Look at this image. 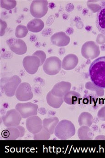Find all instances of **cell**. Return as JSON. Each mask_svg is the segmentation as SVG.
Here are the masks:
<instances>
[{
    "instance_id": "obj_22",
    "label": "cell",
    "mask_w": 105,
    "mask_h": 158,
    "mask_svg": "<svg viewBox=\"0 0 105 158\" xmlns=\"http://www.w3.org/2000/svg\"><path fill=\"white\" fill-rule=\"evenodd\" d=\"M93 135V132L89 127L83 126L78 129V136L81 140H92Z\"/></svg>"
},
{
    "instance_id": "obj_17",
    "label": "cell",
    "mask_w": 105,
    "mask_h": 158,
    "mask_svg": "<svg viewBox=\"0 0 105 158\" xmlns=\"http://www.w3.org/2000/svg\"><path fill=\"white\" fill-rule=\"evenodd\" d=\"M59 122V118L56 117L45 118L43 120V128L51 135H53Z\"/></svg>"
},
{
    "instance_id": "obj_21",
    "label": "cell",
    "mask_w": 105,
    "mask_h": 158,
    "mask_svg": "<svg viewBox=\"0 0 105 158\" xmlns=\"http://www.w3.org/2000/svg\"><path fill=\"white\" fill-rule=\"evenodd\" d=\"M46 100L49 106L55 109L60 108L64 102L63 98H59L53 96L51 91L48 92L47 95Z\"/></svg>"
},
{
    "instance_id": "obj_12",
    "label": "cell",
    "mask_w": 105,
    "mask_h": 158,
    "mask_svg": "<svg viewBox=\"0 0 105 158\" xmlns=\"http://www.w3.org/2000/svg\"><path fill=\"white\" fill-rule=\"evenodd\" d=\"M26 127L31 134H37L43 128V120L38 116H32L27 118Z\"/></svg>"
},
{
    "instance_id": "obj_16",
    "label": "cell",
    "mask_w": 105,
    "mask_h": 158,
    "mask_svg": "<svg viewBox=\"0 0 105 158\" xmlns=\"http://www.w3.org/2000/svg\"><path fill=\"white\" fill-rule=\"evenodd\" d=\"M96 26L99 32L105 35V4L101 7L96 14Z\"/></svg>"
},
{
    "instance_id": "obj_10",
    "label": "cell",
    "mask_w": 105,
    "mask_h": 158,
    "mask_svg": "<svg viewBox=\"0 0 105 158\" xmlns=\"http://www.w3.org/2000/svg\"><path fill=\"white\" fill-rule=\"evenodd\" d=\"M22 80L20 78L16 75L7 78L3 86V89L6 95L8 97L14 96Z\"/></svg>"
},
{
    "instance_id": "obj_19",
    "label": "cell",
    "mask_w": 105,
    "mask_h": 158,
    "mask_svg": "<svg viewBox=\"0 0 105 158\" xmlns=\"http://www.w3.org/2000/svg\"><path fill=\"white\" fill-rule=\"evenodd\" d=\"M44 27V22L40 19H34L27 23V27L28 31L32 33L41 32Z\"/></svg>"
},
{
    "instance_id": "obj_15",
    "label": "cell",
    "mask_w": 105,
    "mask_h": 158,
    "mask_svg": "<svg viewBox=\"0 0 105 158\" xmlns=\"http://www.w3.org/2000/svg\"><path fill=\"white\" fill-rule=\"evenodd\" d=\"M79 63L78 57L73 54L67 55L62 61V68L66 70H72L76 67Z\"/></svg>"
},
{
    "instance_id": "obj_11",
    "label": "cell",
    "mask_w": 105,
    "mask_h": 158,
    "mask_svg": "<svg viewBox=\"0 0 105 158\" xmlns=\"http://www.w3.org/2000/svg\"><path fill=\"white\" fill-rule=\"evenodd\" d=\"M10 50L18 55H23L27 51V46L25 42L21 39L11 38L6 41Z\"/></svg>"
},
{
    "instance_id": "obj_5",
    "label": "cell",
    "mask_w": 105,
    "mask_h": 158,
    "mask_svg": "<svg viewBox=\"0 0 105 158\" xmlns=\"http://www.w3.org/2000/svg\"><path fill=\"white\" fill-rule=\"evenodd\" d=\"M39 106L31 102L18 103L15 109L19 113L23 118H27L32 116H37Z\"/></svg>"
},
{
    "instance_id": "obj_26",
    "label": "cell",
    "mask_w": 105,
    "mask_h": 158,
    "mask_svg": "<svg viewBox=\"0 0 105 158\" xmlns=\"http://www.w3.org/2000/svg\"><path fill=\"white\" fill-rule=\"evenodd\" d=\"M0 2H1V7L6 10H9L13 9L17 5V2L14 0H10V1L1 0Z\"/></svg>"
},
{
    "instance_id": "obj_13",
    "label": "cell",
    "mask_w": 105,
    "mask_h": 158,
    "mask_svg": "<svg viewBox=\"0 0 105 158\" xmlns=\"http://www.w3.org/2000/svg\"><path fill=\"white\" fill-rule=\"evenodd\" d=\"M71 84L69 82L62 81L57 83L52 87L51 90L53 96L59 98H64V96L70 91Z\"/></svg>"
},
{
    "instance_id": "obj_9",
    "label": "cell",
    "mask_w": 105,
    "mask_h": 158,
    "mask_svg": "<svg viewBox=\"0 0 105 158\" xmlns=\"http://www.w3.org/2000/svg\"><path fill=\"white\" fill-rule=\"evenodd\" d=\"M15 96L19 101H28L31 100L33 94L30 85L27 82L21 83L16 90Z\"/></svg>"
},
{
    "instance_id": "obj_7",
    "label": "cell",
    "mask_w": 105,
    "mask_h": 158,
    "mask_svg": "<svg viewBox=\"0 0 105 158\" xmlns=\"http://www.w3.org/2000/svg\"><path fill=\"white\" fill-rule=\"evenodd\" d=\"M22 119L20 114L16 109L9 110L2 117L3 124L7 127H17L19 125Z\"/></svg>"
},
{
    "instance_id": "obj_3",
    "label": "cell",
    "mask_w": 105,
    "mask_h": 158,
    "mask_svg": "<svg viewBox=\"0 0 105 158\" xmlns=\"http://www.w3.org/2000/svg\"><path fill=\"white\" fill-rule=\"evenodd\" d=\"M44 72L49 76H54L61 69L62 61L58 57L51 56L47 58L43 65Z\"/></svg>"
},
{
    "instance_id": "obj_23",
    "label": "cell",
    "mask_w": 105,
    "mask_h": 158,
    "mask_svg": "<svg viewBox=\"0 0 105 158\" xmlns=\"http://www.w3.org/2000/svg\"><path fill=\"white\" fill-rule=\"evenodd\" d=\"M93 116L88 112H83L78 118V123L80 127L86 126L90 127L93 123Z\"/></svg>"
},
{
    "instance_id": "obj_31",
    "label": "cell",
    "mask_w": 105,
    "mask_h": 158,
    "mask_svg": "<svg viewBox=\"0 0 105 158\" xmlns=\"http://www.w3.org/2000/svg\"><path fill=\"white\" fill-rule=\"evenodd\" d=\"M17 128L19 130L20 132V138H22L25 135V129L22 126H18L17 127Z\"/></svg>"
},
{
    "instance_id": "obj_1",
    "label": "cell",
    "mask_w": 105,
    "mask_h": 158,
    "mask_svg": "<svg viewBox=\"0 0 105 158\" xmlns=\"http://www.w3.org/2000/svg\"><path fill=\"white\" fill-rule=\"evenodd\" d=\"M89 73L93 84L99 88L105 89V56L94 60L90 66Z\"/></svg>"
},
{
    "instance_id": "obj_8",
    "label": "cell",
    "mask_w": 105,
    "mask_h": 158,
    "mask_svg": "<svg viewBox=\"0 0 105 158\" xmlns=\"http://www.w3.org/2000/svg\"><path fill=\"white\" fill-rule=\"evenodd\" d=\"M23 64L26 71L30 75L35 74L41 66L40 59L36 56H28L24 58Z\"/></svg>"
},
{
    "instance_id": "obj_29",
    "label": "cell",
    "mask_w": 105,
    "mask_h": 158,
    "mask_svg": "<svg viewBox=\"0 0 105 158\" xmlns=\"http://www.w3.org/2000/svg\"><path fill=\"white\" fill-rule=\"evenodd\" d=\"M98 118L103 121H105V106L100 109L97 113Z\"/></svg>"
},
{
    "instance_id": "obj_6",
    "label": "cell",
    "mask_w": 105,
    "mask_h": 158,
    "mask_svg": "<svg viewBox=\"0 0 105 158\" xmlns=\"http://www.w3.org/2000/svg\"><path fill=\"white\" fill-rule=\"evenodd\" d=\"M81 53L85 59L94 60L100 55V47L94 41H89L82 46Z\"/></svg>"
},
{
    "instance_id": "obj_18",
    "label": "cell",
    "mask_w": 105,
    "mask_h": 158,
    "mask_svg": "<svg viewBox=\"0 0 105 158\" xmlns=\"http://www.w3.org/2000/svg\"><path fill=\"white\" fill-rule=\"evenodd\" d=\"M2 136L5 140H15L20 138V132L17 127H9L2 132Z\"/></svg>"
},
{
    "instance_id": "obj_25",
    "label": "cell",
    "mask_w": 105,
    "mask_h": 158,
    "mask_svg": "<svg viewBox=\"0 0 105 158\" xmlns=\"http://www.w3.org/2000/svg\"><path fill=\"white\" fill-rule=\"evenodd\" d=\"M28 30L27 27L22 25H19L17 27L15 32V35L18 39L24 38L27 35Z\"/></svg>"
},
{
    "instance_id": "obj_27",
    "label": "cell",
    "mask_w": 105,
    "mask_h": 158,
    "mask_svg": "<svg viewBox=\"0 0 105 158\" xmlns=\"http://www.w3.org/2000/svg\"><path fill=\"white\" fill-rule=\"evenodd\" d=\"M86 88L88 90H94L96 92V94L98 96H103L104 93L103 88H99L97 86H95L92 83L88 82L86 84Z\"/></svg>"
},
{
    "instance_id": "obj_30",
    "label": "cell",
    "mask_w": 105,
    "mask_h": 158,
    "mask_svg": "<svg viewBox=\"0 0 105 158\" xmlns=\"http://www.w3.org/2000/svg\"><path fill=\"white\" fill-rule=\"evenodd\" d=\"M96 43L99 44H103L105 43V36L103 34H98L96 40Z\"/></svg>"
},
{
    "instance_id": "obj_4",
    "label": "cell",
    "mask_w": 105,
    "mask_h": 158,
    "mask_svg": "<svg viewBox=\"0 0 105 158\" xmlns=\"http://www.w3.org/2000/svg\"><path fill=\"white\" fill-rule=\"evenodd\" d=\"M30 11L35 19L43 18L48 11V2L46 0H34L30 5Z\"/></svg>"
},
{
    "instance_id": "obj_14",
    "label": "cell",
    "mask_w": 105,
    "mask_h": 158,
    "mask_svg": "<svg viewBox=\"0 0 105 158\" xmlns=\"http://www.w3.org/2000/svg\"><path fill=\"white\" fill-rule=\"evenodd\" d=\"M70 40L69 36L64 32L55 33L51 37V41L52 44L58 47H64L68 45Z\"/></svg>"
},
{
    "instance_id": "obj_2",
    "label": "cell",
    "mask_w": 105,
    "mask_h": 158,
    "mask_svg": "<svg viewBox=\"0 0 105 158\" xmlns=\"http://www.w3.org/2000/svg\"><path fill=\"white\" fill-rule=\"evenodd\" d=\"M75 127L72 122L64 119L59 122L54 134L59 139L66 140L75 135Z\"/></svg>"
},
{
    "instance_id": "obj_20",
    "label": "cell",
    "mask_w": 105,
    "mask_h": 158,
    "mask_svg": "<svg viewBox=\"0 0 105 158\" xmlns=\"http://www.w3.org/2000/svg\"><path fill=\"white\" fill-rule=\"evenodd\" d=\"M81 95L80 93L76 91H69L64 96V102L69 105H74L79 103Z\"/></svg>"
},
{
    "instance_id": "obj_28",
    "label": "cell",
    "mask_w": 105,
    "mask_h": 158,
    "mask_svg": "<svg viewBox=\"0 0 105 158\" xmlns=\"http://www.w3.org/2000/svg\"><path fill=\"white\" fill-rule=\"evenodd\" d=\"M32 55L36 56L40 59L41 61V66L43 65L45 61L46 60V55L45 52L42 50H37L35 51Z\"/></svg>"
},
{
    "instance_id": "obj_24",
    "label": "cell",
    "mask_w": 105,
    "mask_h": 158,
    "mask_svg": "<svg viewBox=\"0 0 105 158\" xmlns=\"http://www.w3.org/2000/svg\"><path fill=\"white\" fill-rule=\"evenodd\" d=\"M51 134L44 128L39 133L33 135V139L34 140H48L50 139Z\"/></svg>"
}]
</instances>
